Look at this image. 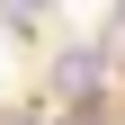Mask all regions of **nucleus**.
Masks as SVG:
<instances>
[{"label":"nucleus","instance_id":"1","mask_svg":"<svg viewBox=\"0 0 125 125\" xmlns=\"http://www.w3.org/2000/svg\"><path fill=\"white\" fill-rule=\"evenodd\" d=\"M54 89L62 98H89V89H98V54H62L54 62Z\"/></svg>","mask_w":125,"mask_h":125}]
</instances>
